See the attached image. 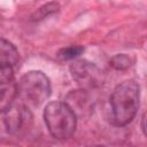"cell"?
Wrapping results in <instances>:
<instances>
[{
    "instance_id": "cell-4",
    "label": "cell",
    "mask_w": 147,
    "mask_h": 147,
    "mask_svg": "<svg viewBox=\"0 0 147 147\" xmlns=\"http://www.w3.org/2000/svg\"><path fill=\"white\" fill-rule=\"evenodd\" d=\"M70 72L74 80L83 90H92L103 84L105 77L102 71L86 60H77L70 65Z\"/></svg>"
},
{
    "instance_id": "cell-7",
    "label": "cell",
    "mask_w": 147,
    "mask_h": 147,
    "mask_svg": "<svg viewBox=\"0 0 147 147\" xmlns=\"http://www.w3.org/2000/svg\"><path fill=\"white\" fill-rule=\"evenodd\" d=\"M17 96V86L13 80L0 83V113H5Z\"/></svg>"
},
{
    "instance_id": "cell-9",
    "label": "cell",
    "mask_w": 147,
    "mask_h": 147,
    "mask_svg": "<svg viewBox=\"0 0 147 147\" xmlns=\"http://www.w3.org/2000/svg\"><path fill=\"white\" fill-rule=\"evenodd\" d=\"M109 64L116 70H125L131 67L132 60L126 54H116L110 59Z\"/></svg>"
},
{
    "instance_id": "cell-2",
    "label": "cell",
    "mask_w": 147,
    "mask_h": 147,
    "mask_svg": "<svg viewBox=\"0 0 147 147\" xmlns=\"http://www.w3.org/2000/svg\"><path fill=\"white\" fill-rule=\"evenodd\" d=\"M44 119L52 137L64 140L70 138L76 130L77 117L67 102L52 101L44 110Z\"/></svg>"
},
{
    "instance_id": "cell-5",
    "label": "cell",
    "mask_w": 147,
    "mask_h": 147,
    "mask_svg": "<svg viewBox=\"0 0 147 147\" xmlns=\"http://www.w3.org/2000/svg\"><path fill=\"white\" fill-rule=\"evenodd\" d=\"M31 115L23 103L11 105L5 111V125L8 132L20 133L29 126Z\"/></svg>"
},
{
    "instance_id": "cell-11",
    "label": "cell",
    "mask_w": 147,
    "mask_h": 147,
    "mask_svg": "<svg viewBox=\"0 0 147 147\" xmlns=\"http://www.w3.org/2000/svg\"><path fill=\"white\" fill-rule=\"evenodd\" d=\"M14 72L10 67H0V83L13 80Z\"/></svg>"
},
{
    "instance_id": "cell-8",
    "label": "cell",
    "mask_w": 147,
    "mask_h": 147,
    "mask_svg": "<svg viewBox=\"0 0 147 147\" xmlns=\"http://www.w3.org/2000/svg\"><path fill=\"white\" fill-rule=\"evenodd\" d=\"M83 52H84V47L83 46H79V45L68 46V47L61 48L57 52V59L59 60H62V61L74 60V59L78 57Z\"/></svg>"
},
{
    "instance_id": "cell-1",
    "label": "cell",
    "mask_w": 147,
    "mask_h": 147,
    "mask_svg": "<svg viewBox=\"0 0 147 147\" xmlns=\"http://www.w3.org/2000/svg\"><path fill=\"white\" fill-rule=\"evenodd\" d=\"M140 87L134 80H125L117 85L110 95V119L116 126L129 124L139 108Z\"/></svg>"
},
{
    "instance_id": "cell-10",
    "label": "cell",
    "mask_w": 147,
    "mask_h": 147,
    "mask_svg": "<svg viewBox=\"0 0 147 147\" xmlns=\"http://www.w3.org/2000/svg\"><path fill=\"white\" fill-rule=\"evenodd\" d=\"M57 8H59V6L56 3H47L46 6L38 9V11H36V18L34 20H41L45 16H47L48 14H52V13L56 11Z\"/></svg>"
},
{
    "instance_id": "cell-3",
    "label": "cell",
    "mask_w": 147,
    "mask_h": 147,
    "mask_svg": "<svg viewBox=\"0 0 147 147\" xmlns=\"http://www.w3.org/2000/svg\"><path fill=\"white\" fill-rule=\"evenodd\" d=\"M17 86V95L22 101L32 106H39L51 94L48 77L41 71H29L24 74Z\"/></svg>"
},
{
    "instance_id": "cell-6",
    "label": "cell",
    "mask_w": 147,
    "mask_h": 147,
    "mask_svg": "<svg viewBox=\"0 0 147 147\" xmlns=\"http://www.w3.org/2000/svg\"><path fill=\"white\" fill-rule=\"evenodd\" d=\"M18 61L16 47L8 40L0 38V67L13 68Z\"/></svg>"
}]
</instances>
